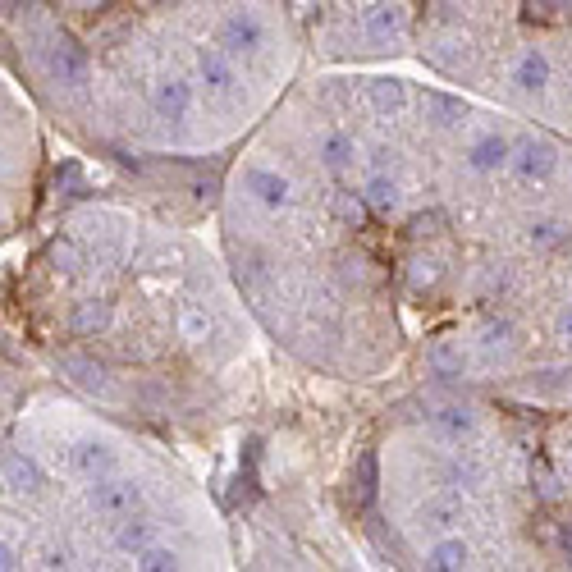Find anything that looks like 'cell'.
I'll list each match as a JSON object with an SVG mask.
<instances>
[{
	"label": "cell",
	"instance_id": "f1b7e54d",
	"mask_svg": "<svg viewBox=\"0 0 572 572\" xmlns=\"http://www.w3.org/2000/svg\"><path fill=\"white\" fill-rule=\"evenodd\" d=\"M51 261L60 270H78V266H83V252H78L74 243H65V238H60V243H51Z\"/></svg>",
	"mask_w": 572,
	"mask_h": 572
},
{
	"label": "cell",
	"instance_id": "d4e9b609",
	"mask_svg": "<svg viewBox=\"0 0 572 572\" xmlns=\"http://www.w3.org/2000/svg\"><path fill=\"white\" fill-rule=\"evenodd\" d=\"M431 367H435V371H444V376H463L467 357L458 353V348L449 344V339H444V344H435V348H431Z\"/></svg>",
	"mask_w": 572,
	"mask_h": 572
},
{
	"label": "cell",
	"instance_id": "7402d4cb",
	"mask_svg": "<svg viewBox=\"0 0 572 572\" xmlns=\"http://www.w3.org/2000/svg\"><path fill=\"white\" fill-rule=\"evenodd\" d=\"M563 243H568V229H563L559 220H536V225H531V248L554 252V248H563Z\"/></svg>",
	"mask_w": 572,
	"mask_h": 572
},
{
	"label": "cell",
	"instance_id": "7a4b0ae2",
	"mask_svg": "<svg viewBox=\"0 0 572 572\" xmlns=\"http://www.w3.org/2000/svg\"><path fill=\"white\" fill-rule=\"evenodd\" d=\"M87 504H92V513H101V518H133L142 508V490L133 486V481H92V490H87Z\"/></svg>",
	"mask_w": 572,
	"mask_h": 572
},
{
	"label": "cell",
	"instance_id": "e0dca14e",
	"mask_svg": "<svg viewBox=\"0 0 572 572\" xmlns=\"http://www.w3.org/2000/svg\"><path fill=\"white\" fill-rule=\"evenodd\" d=\"M371 106H376L380 115H399V110L408 106V87H403L399 78H380V83H371Z\"/></svg>",
	"mask_w": 572,
	"mask_h": 572
},
{
	"label": "cell",
	"instance_id": "f35d334b",
	"mask_svg": "<svg viewBox=\"0 0 572 572\" xmlns=\"http://www.w3.org/2000/svg\"><path fill=\"white\" fill-rule=\"evenodd\" d=\"M142 5H156V0H142Z\"/></svg>",
	"mask_w": 572,
	"mask_h": 572
},
{
	"label": "cell",
	"instance_id": "836d02e7",
	"mask_svg": "<svg viewBox=\"0 0 572 572\" xmlns=\"http://www.w3.org/2000/svg\"><path fill=\"white\" fill-rule=\"evenodd\" d=\"M69 10H106L110 0H65Z\"/></svg>",
	"mask_w": 572,
	"mask_h": 572
},
{
	"label": "cell",
	"instance_id": "3957f363",
	"mask_svg": "<svg viewBox=\"0 0 572 572\" xmlns=\"http://www.w3.org/2000/svg\"><path fill=\"white\" fill-rule=\"evenodd\" d=\"M220 42H225V51H266V23L257 19V14L248 10H234L225 19V28H220Z\"/></svg>",
	"mask_w": 572,
	"mask_h": 572
},
{
	"label": "cell",
	"instance_id": "d590c367",
	"mask_svg": "<svg viewBox=\"0 0 572 572\" xmlns=\"http://www.w3.org/2000/svg\"><path fill=\"white\" fill-rule=\"evenodd\" d=\"M559 330H563V339L572 344V303H568V312H563V325H559Z\"/></svg>",
	"mask_w": 572,
	"mask_h": 572
},
{
	"label": "cell",
	"instance_id": "4fadbf2b",
	"mask_svg": "<svg viewBox=\"0 0 572 572\" xmlns=\"http://www.w3.org/2000/svg\"><path fill=\"white\" fill-rule=\"evenodd\" d=\"M316 156H321V161L330 165V170H344V165H353L357 142L348 138V133L330 129V133H321V138H316Z\"/></svg>",
	"mask_w": 572,
	"mask_h": 572
},
{
	"label": "cell",
	"instance_id": "74e56055",
	"mask_svg": "<svg viewBox=\"0 0 572 572\" xmlns=\"http://www.w3.org/2000/svg\"><path fill=\"white\" fill-rule=\"evenodd\" d=\"M14 5H19V0H0V14H10Z\"/></svg>",
	"mask_w": 572,
	"mask_h": 572
},
{
	"label": "cell",
	"instance_id": "1f68e13d",
	"mask_svg": "<svg viewBox=\"0 0 572 572\" xmlns=\"http://www.w3.org/2000/svg\"><path fill=\"white\" fill-rule=\"evenodd\" d=\"M412 284H435V261H412Z\"/></svg>",
	"mask_w": 572,
	"mask_h": 572
},
{
	"label": "cell",
	"instance_id": "83f0119b",
	"mask_svg": "<svg viewBox=\"0 0 572 572\" xmlns=\"http://www.w3.org/2000/svg\"><path fill=\"white\" fill-rule=\"evenodd\" d=\"M138 568H147V572H161V568H179V554H174V550H152V545H147V550L138 554Z\"/></svg>",
	"mask_w": 572,
	"mask_h": 572
},
{
	"label": "cell",
	"instance_id": "e575fe53",
	"mask_svg": "<svg viewBox=\"0 0 572 572\" xmlns=\"http://www.w3.org/2000/svg\"><path fill=\"white\" fill-rule=\"evenodd\" d=\"M5 568H19V554H14L10 545H0V572H5Z\"/></svg>",
	"mask_w": 572,
	"mask_h": 572
},
{
	"label": "cell",
	"instance_id": "cb8c5ba5",
	"mask_svg": "<svg viewBox=\"0 0 572 572\" xmlns=\"http://www.w3.org/2000/svg\"><path fill=\"white\" fill-rule=\"evenodd\" d=\"M353 490H357V504H371V499H376V454H362V458H357V481H353Z\"/></svg>",
	"mask_w": 572,
	"mask_h": 572
},
{
	"label": "cell",
	"instance_id": "52a82bcc",
	"mask_svg": "<svg viewBox=\"0 0 572 572\" xmlns=\"http://www.w3.org/2000/svg\"><path fill=\"white\" fill-rule=\"evenodd\" d=\"M152 106L161 119H184L188 110H193V87L179 83V78H165V83H156Z\"/></svg>",
	"mask_w": 572,
	"mask_h": 572
},
{
	"label": "cell",
	"instance_id": "ffe728a7",
	"mask_svg": "<svg viewBox=\"0 0 572 572\" xmlns=\"http://www.w3.org/2000/svg\"><path fill=\"white\" fill-rule=\"evenodd\" d=\"M435 431H440L444 440H463V435H472V412L467 408H440L435 412Z\"/></svg>",
	"mask_w": 572,
	"mask_h": 572
},
{
	"label": "cell",
	"instance_id": "ac0fdd59",
	"mask_svg": "<svg viewBox=\"0 0 572 572\" xmlns=\"http://www.w3.org/2000/svg\"><path fill=\"white\" fill-rule=\"evenodd\" d=\"M106 325H110V307L97 303V298H92V303H83L74 316H69V330H74V335H101Z\"/></svg>",
	"mask_w": 572,
	"mask_h": 572
},
{
	"label": "cell",
	"instance_id": "5bb4252c",
	"mask_svg": "<svg viewBox=\"0 0 572 572\" xmlns=\"http://www.w3.org/2000/svg\"><path fill=\"white\" fill-rule=\"evenodd\" d=\"M444 476H449V486H458V490H476V486H486V467L476 463V458H467V454L444 458Z\"/></svg>",
	"mask_w": 572,
	"mask_h": 572
},
{
	"label": "cell",
	"instance_id": "4dcf8cb0",
	"mask_svg": "<svg viewBox=\"0 0 572 572\" xmlns=\"http://www.w3.org/2000/svg\"><path fill=\"white\" fill-rule=\"evenodd\" d=\"M527 14L531 19H554V14H559V0H527Z\"/></svg>",
	"mask_w": 572,
	"mask_h": 572
},
{
	"label": "cell",
	"instance_id": "603a6c76",
	"mask_svg": "<svg viewBox=\"0 0 572 572\" xmlns=\"http://www.w3.org/2000/svg\"><path fill=\"white\" fill-rule=\"evenodd\" d=\"M179 335H184L188 344H202V339L211 335V316H206L202 307H184V312H179Z\"/></svg>",
	"mask_w": 572,
	"mask_h": 572
},
{
	"label": "cell",
	"instance_id": "8fae6325",
	"mask_svg": "<svg viewBox=\"0 0 572 572\" xmlns=\"http://www.w3.org/2000/svg\"><path fill=\"white\" fill-rule=\"evenodd\" d=\"M197 74H202L206 87H216V92H234V87H238L234 65H229L225 51H202V55H197Z\"/></svg>",
	"mask_w": 572,
	"mask_h": 572
},
{
	"label": "cell",
	"instance_id": "9c48e42d",
	"mask_svg": "<svg viewBox=\"0 0 572 572\" xmlns=\"http://www.w3.org/2000/svg\"><path fill=\"white\" fill-rule=\"evenodd\" d=\"M51 74L60 78V83H83L87 78V51H78L69 37H60V42L51 46Z\"/></svg>",
	"mask_w": 572,
	"mask_h": 572
},
{
	"label": "cell",
	"instance_id": "d6a6232c",
	"mask_svg": "<svg viewBox=\"0 0 572 572\" xmlns=\"http://www.w3.org/2000/svg\"><path fill=\"white\" fill-rule=\"evenodd\" d=\"M65 563H69L65 550H46V554H42V568H65Z\"/></svg>",
	"mask_w": 572,
	"mask_h": 572
},
{
	"label": "cell",
	"instance_id": "5b68a950",
	"mask_svg": "<svg viewBox=\"0 0 572 572\" xmlns=\"http://www.w3.org/2000/svg\"><path fill=\"white\" fill-rule=\"evenodd\" d=\"M508 156H513V147H508V138H499V133H486V138H476L472 147H467V165H472L476 174L504 170Z\"/></svg>",
	"mask_w": 572,
	"mask_h": 572
},
{
	"label": "cell",
	"instance_id": "d6986e66",
	"mask_svg": "<svg viewBox=\"0 0 572 572\" xmlns=\"http://www.w3.org/2000/svg\"><path fill=\"white\" fill-rule=\"evenodd\" d=\"M367 206L376 211V216H394V211H399V184L385 179V174H376V179L367 184Z\"/></svg>",
	"mask_w": 572,
	"mask_h": 572
},
{
	"label": "cell",
	"instance_id": "8992f818",
	"mask_svg": "<svg viewBox=\"0 0 572 572\" xmlns=\"http://www.w3.org/2000/svg\"><path fill=\"white\" fill-rule=\"evenodd\" d=\"M248 193L257 197L266 211H284V206H289V179L275 170H248Z\"/></svg>",
	"mask_w": 572,
	"mask_h": 572
},
{
	"label": "cell",
	"instance_id": "4316f807",
	"mask_svg": "<svg viewBox=\"0 0 572 572\" xmlns=\"http://www.w3.org/2000/svg\"><path fill=\"white\" fill-rule=\"evenodd\" d=\"M55 193H60V197H78V193H83V165H78V161L60 165V170H55Z\"/></svg>",
	"mask_w": 572,
	"mask_h": 572
},
{
	"label": "cell",
	"instance_id": "2e32d148",
	"mask_svg": "<svg viewBox=\"0 0 572 572\" xmlns=\"http://www.w3.org/2000/svg\"><path fill=\"white\" fill-rule=\"evenodd\" d=\"M69 467H74L78 476H87V481H97V476L110 472V449L106 444H78L74 458H69Z\"/></svg>",
	"mask_w": 572,
	"mask_h": 572
},
{
	"label": "cell",
	"instance_id": "ba28073f",
	"mask_svg": "<svg viewBox=\"0 0 572 572\" xmlns=\"http://www.w3.org/2000/svg\"><path fill=\"white\" fill-rule=\"evenodd\" d=\"M0 476H5V486L19 490V495H37V490L46 486L42 467H37L33 458H23V454H10V458H5V463H0Z\"/></svg>",
	"mask_w": 572,
	"mask_h": 572
},
{
	"label": "cell",
	"instance_id": "8d00e7d4",
	"mask_svg": "<svg viewBox=\"0 0 572 572\" xmlns=\"http://www.w3.org/2000/svg\"><path fill=\"white\" fill-rule=\"evenodd\" d=\"M559 540H563V550H568V554H572V522H568V527H563V531H559Z\"/></svg>",
	"mask_w": 572,
	"mask_h": 572
},
{
	"label": "cell",
	"instance_id": "6da1fadb",
	"mask_svg": "<svg viewBox=\"0 0 572 572\" xmlns=\"http://www.w3.org/2000/svg\"><path fill=\"white\" fill-rule=\"evenodd\" d=\"M554 165H559V152H554L550 138H522L513 147V156H508V170L518 174L522 184H545L554 174Z\"/></svg>",
	"mask_w": 572,
	"mask_h": 572
},
{
	"label": "cell",
	"instance_id": "277c9868",
	"mask_svg": "<svg viewBox=\"0 0 572 572\" xmlns=\"http://www.w3.org/2000/svg\"><path fill=\"white\" fill-rule=\"evenodd\" d=\"M417 518H421V527H435V531L458 527V522L467 518V504H463V495H458V486H449V490H440V495H431L426 504L417 508Z\"/></svg>",
	"mask_w": 572,
	"mask_h": 572
},
{
	"label": "cell",
	"instance_id": "30bf717a",
	"mask_svg": "<svg viewBox=\"0 0 572 572\" xmlns=\"http://www.w3.org/2000/svg\"><path fill=\"white\" fill-rule=\"evenodd\" d=\"M550 83V60L540 51H522L518 60H513V87H522V92H540V87Z\"/></svg>",
	"mask_w": 572,
	"mask_h": 572
},
{
	"label": "cell",
	"instance_id": "f546056e",
	"mask_svg": "<svg viewBox=\"0 0 572 572\" xmlns=\"http://www.w3.org/2000/svg\"><path fill=\"white\" fill-rule=\"evenodd\" d=\"M170 266H174V252H165V248L142 252L138 257V270H152V275H161V270H170Z\"/></svg>",
	"mask_w": 572,
	"mask_h": 572
},
{
	"label": "cell",
	"instance_id": "484cf974",
	"mask_svg": "<svg viewBox=\"0 0 572 572\" xmlns=\"http://www.w3.org/2000/svg\"><path fill=\"white\" fill-rule=\"evenodd\" d=\"M426 110H431V115L440 119L444 129H449V124H458V119L467 115V106H463V101H454V97H440V92H431V97H426Z\"/></svg>",
	"mask_w": 572,
	"mask_h": 572
},
{
	"label": "cell",
	"instance_id": "44dd1931",
	"mask_svg": "<svg viewBox=\"0 0 572 572\" xmlns=\"http://www.w3.org/2000/svg\"><path fill=\"white\" fill-rule=\"evenodd\" d=\"M152 536H156V527H152V522H124V527H119V536H115V545H119V550H124V554H142V550H147V545H152Z\"/></svg>",
	"mask_w": 572,
	"mask_h": 572
},
{
	"label": "cell",
	"instance_id": "9a60e30c",
	"mask_svg": "<svg viewBox=\"0 0 572 572\" xmlns=\"http://www.w3.org/2000/svg\"><path fill=\"white\" fill-rule=\"evenodd\" d=\"M467 563H472V545L458 536H449L426 550V568H467Z\"/></svg>",
	"mask_w": 572,
	"mask_h": 572
},
{
	"label": "cell",
	"instance_id": "7c38bea8",
	"mask_svg": "<svg viewBox=\"0 0 572 572\" xmlns=\"http://www.w3.org/2000/svg\"><path fill=\"white\" fill-rule=\"evenodd\" d=\"M362 33H367L371 46H385L394 42V37H403V14L399 10H389V5H376V10L362 19Z\"/></svg>",
	"mask_w": 572,
	"mask_h": 572
}]
</instances>
